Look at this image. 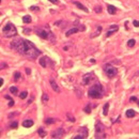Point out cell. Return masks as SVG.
Wrapping results in <instances>:
<instances>
[{"mask_svg": "<svg viewBox=\"0 0 139 139\" xmlns=\"http://www.w3.org/2000/svg\"><path fill=\"white\" fill-rule=\"evenodd\" d=\"M11 48L15 49L18 54L26 56L30 59H35L42 54L41 50L35 47L33 43L24 39H16L13 42H11Z\"/></svg>", "mask_w": 139, "mask_h": 139, "instance_id": "1", "label": "cell"}, {"mask_svg": "<svg viewBox=\"0 0 139 139\" xmlns=\"http://www.w3.org/2000/svg\"><path fill=\"white\" fill-rule=\"evenodd\" d=\"M88 95L91 99H101V97H103V95H104L103 86L100 83H94L93 86L90 87L89 91H88Z\"/></svg>", "mask_w": 139, "mask_h": 139, "instance_id": "2", "label": "cell"}, {"mask_svg": "<svg viewBox=\"0 0 139 139\" xmlns=\"http://www.w3.org/2000/svg\"><path fill=\"white\" fill-rule=\"evenodd\" d=\"M35 32L41 39H44V40H52V42L55 41L54 34H52V32L49 31L48 29H45V28L40 27V28H36Z\"/></svg>", "mask_w": 139, "mask_h": 139, "instance_id": "3", "label": "cell"}, {"mask_svg": "<svg viewBox=\"0 0 139 139\" xmlns=\"http://www.w3.org/2000/svg\"><path fill=\"white\" fill-rule=\"evenodd\" d=\"M2 33H3V36H4V38H12V36L17 34V30H16V27L12 22H8L7 25L3 27Z\"/></svg>", "mask_w": 139, "mask_h": 139, "instance_id": "4", "label": "cell"}, {"mask_svg": "<svg viewBox=\"0 0 139 139\" xmlns=\"http://www.w3.org/2000/svg\"><path fill=\"white\" fill-rule=\"evenodd\" d=\"M95 138H106L105 134V126L99 122L95 125Z\"/></svg>", "mask_w": 139, "mask_h": 139, "instance_id": "5", "label": "cell"}, {"mask_svg": "<svg viewBox=\"0 0 139 139\" xmlns=\"http://www.w3.org/2000/svg\"><path fill=\"white\" fill-rule=\"evenodd\" d=\"M104 72L106 73V75H107L109 78H113V77L117 75L118 71L116 67L111 66L110 64H106V65H104Z\"/></svg>", "mask_w": 139, "mask_h": 139, "instance_id": "6", "label": "cell"}, {"mask_svg": "<svg viewBox=\"0 0 139 139\" xmlns=\"http://www.w3.org/2000/svg\"><path fill=\"white\" fill-rule=\"evenodd\" d=\"M64 133L65 132L62 127H59L52 133V138H62V137L64 136Z\"/></svg>", "mask_w": 139, "mask_h": 139, "instance_id": "7", "label": "cell"}, {"mask_svg": "<svg viewBox=\"0 0 139 139\" xmlns=\"http://www.w3.org/2000/svg\"><path fill=\"white\" fill-rule=\"evenodd\" d=\"M94 78V73H88V74H86L85 76L83 77V85H89L90 81L92 80V79Z\"/></svg>", "mask_w": 139, "mask_h": 139, "instance_id": "8", "label": "cell"}, {"mask_svg": "<svg viewBox=\"0 0 139 139\" xmlns=\"http://www.w3.org/2000/svg\"><path fill=\"white\" fill-rule=\"evenodd\" d=\"M118 29H119V27H118L117 25H111V26L109 27V30H108L107 33H106V35H107V36H110L112 33H113V32L117 31Z\"/></svg>", "mask_w": 139, "mask_h": 139, "instance_id": "9", "label": "cell"}, {"mask_svg": "<svg viewBox=\"0 0 139 139\" xmlns=\"http://www.w3.org/2000/svg\"><path fill=\"white\" fill-rule=\"evenodd\" d=\"M78 132H79V135H81V136H83V138H87V137H88V128L86 127V126L80 127L78 130Z\"/></svg>", "mask_w": 139, "mask_h": 139, "instance_id": "10", "label": "cell"}, {"mask_svg": "<svg viewBox=\"0 0 139 139\" xmlns=\"http://www.w3.org/2000/svg\"><path fill=\"white\" fill-rule=\"evenodd\" d=\"M49 83H50V86H52V90H54L55 92H60V88L58 87V85H57V83L54 80V79H50L49 80Z\"/></svg>", "mask_w": 139, "mask_h": 139, "instance_id": "11", "label": "cell"}, {"mask_svg": "<svg viewBox=\"0 0 139 139\" xmlns=\"http://www.w3.org/2000/svg\"><path fill=\"white\" fill-rule=\"evenodd\" d=\"M73 3H74V4L76 5V7L78 8V9L83 10V12H86V13H88V12H89V10H88L87 8H86V7H85V5H83V4H81L80 2H78V1H75V2H73Z\"/></svg>", "mask_w": 139, "mask_h": 139, "instance_id": "12", "label": "cell"}, {"mask_svg": "<svg viewBox=\"0 0 139 139\" xmlns=\"http://www.w3.org/2000/svg\"><path fill=\"white\" fill-rule=\"evenodd\" d=\"M33 125V121L32 120H30V119H27V120H25V121L22 122V126L24 127H31V126Z\"/></svg>", "mask_w": 139, "mask_h": 139, "instance_id": "13", "label": "cell"}, {"mask_svg": "<svg viewBox=\"0 0 139 139\" xmlns=\"http://www.w3.org/2000/svg\"><path fill=\"white\" fill-rule=\"evenodd\" d=\"M107 11H108V13L109 14L113 15V14H116V12H117V8L113 7V5H111V4H109V5H107Z\"/></svg>", "mask_w": 139, "mask_h": 139, "instance_id": "14", "label": "cell"}, {"mask_svg": "<svg viewBox=\"0 0 139 139\" xmlns=\"http://www.w3.org/2000/svg\"><path fill=\"white\" fill-rule=\"evenodd\" d=\"M78 31H79L78 28H72V29L67 30L66 33H65V35H66V36H70L71 34H74V33H76V32H78Z\"/></svg>", "mask_w": 139, "mask_h": 139, "instance_id": "15", "label": "cell"}, {"mask_svg": "<svg viewBox=\"0 0 139 139\" xmlns=\"http://www.w3.org/2000/svg\"><path fill=\"white\" fill-rule=\"evenodd\" d=\"M126 117L127 118H133V117H135V114H136V112L134 111L133 109H127L126 110Z\"/></svg>", "mask_w": 139, "mask_h": 139, "instance_id": "16", "label": "cell"}, {"mask_svg": "<svg viewBox=\"0 0 139 139\" xmlns=\"http://www.w3.org/2000/svg\"><path fill=\"white\" fill-rule=\"evenodd\" d=\"M47 57H43V58L40 59V64L42 65L43 67H47V64H46V61H47Z\"/></svg>", "mask_w": 139, "mask_h": 139, "instance_id": "17", "label": "cell"}, {"mask_svg": "<svg viewBox=\"0 0 139 139\" xmlns=\"http://www.w3.org/2000/svg\"><path fill=\"white\" fill-rule=\"evenodd\" d=\"M38 133H39V136H40L41 138H44V137L46 136V132H45V130H43L42 127L39 128V130H38Z\"/></svg>", "mask_w": 139, "mask_h": 139, "instance_id": "18", "label": "cell"}, {"mask_svg": "<svg viewBox=\"0 0 139 139\" xmlns=\"http://www.w3.org/2000/svg\"><path fill=\"white\" fill-rule=\"evenodd\" d=\"M22 22H25V24H30L31 22V17L29 15H25L22 17Z\"/></svg>", "mask_w": 139, "mask_h": 139, "instance_id": "19", "label": "cell"}, {"mask_svg": "<svg viewBox=\"0 0 139 139\" xmlns=\"http://www.w3.org/2000/svg\"><path fill=\"white\" fill-rule=\"evenodd\" d=\"M56 122V119L54 118H47V119H45V123L46 124H54Z\"/></svg>", "mask_w": 139, "mask_h": 139, "instance_id": "20", "label": "cell"}, {"mask_svg": "<svg viewBox=\"0 0 139 139\" xmlns=\"http://www.w3.org/2000/svg\"><path fill=\"white\" fill-rule=\"evenodd\" d=\"M108 109H109V104H105L104 105V108H103V113H104V116H107V113H108Z\"/></svg>", "mask_w": 139, "mask_h": 139, "instance_id": "21", "label": "cell"}, {"mask_svg": "<svg viewBox=\"0 0 139 139\" xmlns=\"http://www.w3.org/2000/svg\"><path fill=\"white\" fill-rule=\"evenodd\" d=\"M135 44H136V41H135L134 39H130V40H128V42H127V46H128V47H134Z\"/></svg>", "mask_w": 139, "mask_h": 139, "instance_id": "22", "label": "cell"}, {"mask_svg": "<svg viewBox=\"0 0 139 139\" xmlns=\"http://www.w3.org/2000/svg\"><path fill=\"white\" fill-rule=\"evenodd\" d=\"M48 100H49V96H48L46 93H44L43 94V96H42V102H43V104H46L48 102Z\"/></svg>", "mask_w": 139, "mask_h": 139, "instance_id": "23", "label": "cell"}, {"mask_svg": "<svg viewBox=\"0 0 139 139\" xmlns=\"http://www.w3.org/2000/svg\"><path fill=\"white\" fill-rule=\"evenodd\" d=\"M10 92L13 93V94H16V93H18V89L16 87H13V86H12V87L10 88Z\"/></svg>", "mask_w": 139, "mask_h": 139, "instance_id": "24", "label": "cell"}, {"mask_svg": "<svg viewBox=\"0 0 139 139\" xmlns=\"http://www.w3.org/2000/svg\"><path fill=\"white\" fill-rule=\"evenodd\" d=\"M27 95H28V92L27 91H22V93L19 94V97L22 100H24V99H26V97H27Z\"/></svg>", "mask_w": 139, "mask_h": 139, "instance_id": "25", "label": "cell"}, {"mask_svg": "<svg viewBox=\"0 0 139 139\" xmlns=\"http://www.w3.org/2000/svg\"><path fill=\"white\" fill-rule=\"evenodd\" d=\"M83 110H85L86 113H91V106H90V104H88V105L85 107V109H83Z\"/></svg>", "mask_w": 139, "mask_h": 139, "instance_id": "26", "label": "cell"}, {"mask_svg": "<svg viewBox=\"0 0 139 139\" xmlns=\"http://www.w3.org/2000/svg\"><path fill=\"white\" fill-rule=\"evenodd\" d=\"M20 77H22V74H20L19 72H16L15 74H14V80H15V81H17L18 79L20 78Z\"/></svg>", "mask_w": 139, "mask_h": 139, "instance_id": "27", "label": "cell"}, {"mask_svg": "<svg viewBox=\"0 0 139 139\" xmlns=\"http://www.w3.org/2000/svg\"><path fill=\"white\" fill-rule=\"evenodd\" d=\"M17 126H18V123L16 121L12 122V123L10 124V127H11V128H17Z\"/></svg>", "mask_w": 139, "mask_h": 139, "instance_id": "28", "label": "cell"}, {"mask_svg": "<svg viewBox=\"0 0 139 139\" xmlns=\"http://www.w3.org/2000/svg\"><path fill=\"white\" fill-rule=\"evenodd\" d=\"M101 30H102V27H99V28H97V31L95 32L94 34H92V35H91V38H94L95 35H97V34H100V32H101Z\"/></svg>", "mask_w": 139, "mask_h": 139, "instance_id": "29", "label": "cell"}, {"mask_svg": "<svg viewBox=\"0 0 139 139\" xmlns=\"http://www.w3.org/2000/svg\"><path fill=\"white\" fill-rule=\"evenodd\" d=\"M67 118H69V120H70L71 122H75V118L72 117V116H71L70 113H67Z\"/></svg>", "mask_w": 139, "mask_h": 139, "instance_id": "30", "label": "cell"}, {"mask_svg": "<svg viewBox=\"0 0 139 139\" xmlns=\"http://www.w3.org/2000/svg\"><path fill=\"white\" fill-rule=\"evenodd\" d=\"M94 11L96 12V13H101V12H102V8H101V7H96Z\"/></svg>", "mask_w": 139, "mask_h": 139, "instance_id": "31", "label": "cell"}, {"mask_svg": "<svg viewBox=\"0 0 139 139\" xmlns=\"http://www.w3.org/2000/svg\"><path fill=\"white\" fill-rule=\"evenodd\" d=\"M133 25H134L135 27H139V20H134V22H133Z\"/></svg>", "mask_w": 139, "mask_h": 139, "instance_id": "32", "label": "cell"}, {"mask_svg": "<svg viewBox=\"0 0 139 139\" xmlns=\"http://www.w3.org/2000/svg\"><path fill=\"white\" fill-rule=\"evenodd\" d=\"M130 102H138V100H137L136 96H132V97L130 99Z\"/></svg>", "mask_w": 139, "mask_h": 139, "instance_id": "33", "label": "cell"}, {"mask_svg": "<svg viewBox=\"0 0 139 139\" xmlns=\"http://www.w3.org/2000/svg\"><path fill=\"white\" fill-rule=\"evenodd\" d=\"M29 9L31 10V11H38L39 8H36V7H34V5H32V7H30V8H29Z\"/></svg>", "mask_w": 139, "mask_h": 139, "instance_id": "34", "label": "cell"}, {"mask_svg": "<svg viewBox=\"0 0 139 139\" xmlns=\"http://www.w3.org/2000/svg\"><path fill=\"white\" fill-rule=\"evenodd\" d=\"M14 104H15V103H14V101L11 99V100H10V102H9V107H12V106L14 105Z\"/></svg>", "mask_w": 139, "mask_h": 139, "instance_id": "35", "label": "cell"}, {"mask_svg": "<svg viewBox=\"0 0 139 139\" xmlns=\"http://www.w3.org/2000/svg\"><path fill=\"white\" fill-rule=\"evenodd\" d=\"M52 3H55V4H58L59 3V0H49Z\"/></svg>", "mask_w": 139, "mask_h": 139, "instance_id": "36", "label": "cell"}, {"mask_svg": "<svg viewBox=\"0 0 139 139\" xmlns=\"http://www.w3.org/2000/svg\"><path fill=\"white\" fill-rule=\"evenodd\" d=\"M80 138H83V136H81V135H77V136L74 137V139H80Z\"/></svg>", "mask_w": 139, "mask_h": 139, "instance_id": "37", "label": "cell"}, {"mask_svg": "<svg viewBox=\"0 0 139 139\" xmlns=\"http://www.w3.org/2000/svg\"><path fill=\"white\" fill-rule=\"evenodd\" d=\"M5 67H7V64H5V63H1V70L5 69Z\"/></svg>", "mask_w": 139, "mask_h": 139, "instance_id": "38", "label": "cell"}, {"mask_svg": "<svg viewBox=\"0 0 139 139\" xmlns=\"http://www.w3.org/2000/svg\"><path fill=\"white\" fill-rule=\"evenodd\" d=\"M26 73H27V74H28V75H29V74H30V73H31V71H30V70H29V69H26Z\"/></svg>", "mask_w": 139, "mask_h": 139, "instance_id": "39", "label": "cell"}, {"mask_svg": "<svg viewBox=\"0 0 139 139\" xmlns=\"http://www.w3.org/2000/svg\"><path fill=\"white\" fill-rule=\"evenodd\" d=\"M31 30L30 29H25V32H26V34H30V33H28V32H30Z\"/></svg>", "mask_w": 139, "mask_h": 139, "instance_id": "40", "label": "cell"}, {"mask_svg": "<svg viewBox=\"0 0 139 139\" xmlns=\"http://www.w3.org/2000/svg\"><path fill=\"white\" fill-rule=\"evenodd\" d=\"M4 99H7V100H9V101H10V100H11V97H10L9 95H5V96H4Z\"/></svg>", "mask_w": 139, "mask_h": 139, "instance_id": "41", "label": "cell"}, {"mask_svg": "<svg viewBox=\"0 0 139 139\" xmlns=\"http://www.w3.org/2000/svg\"><path fill=\"white\" fill-rule=\"evenodd\" d=\"M2 85H3V79L1 78V79H0V86H2Z\"/></svg>", "mask_w": 139, "mask_h": 139, "instance_id": "42", "label": "cell"}, {"mask_svg": "<svg viewBox=\"0 0 139 139\" xmlns=\"http://www.w3.org/2000/svg\"><path fill=\"white\" fill-rule=\"evenodd\" d=\"M32 100H33V99H30L29 101H28V104H31L32 103Z\"/></svg>", "mask_w": 139, "mask_h": 139, "instance_id": "43", "label": "cell"}, {"mask_svg": "<svg viewBox=\"0 0 139 139\" xmlns=\"http://www.w3.org/2000/svg\"><path fill=\"white\" fill-rule=\"evenodd\" d=\"M138 106H139V101H138Z\"/></svg>", "mask_w": 139, "mask_h": 139, "instance_id": "44", "label": "cell"}]
</instances>
